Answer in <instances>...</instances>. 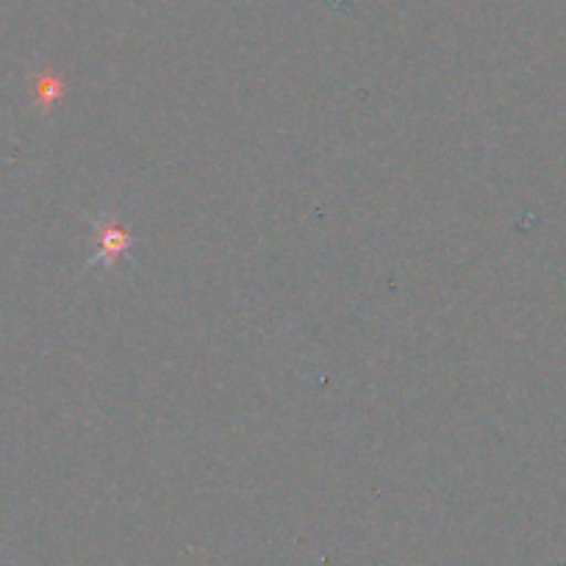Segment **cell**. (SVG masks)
Returning <instances> with one entry per match:
<instances>
[{
	"mask_svg": "<svg viewBox=\"0 0 566 566\" xmlns=\"http://www.w3.org/2000/svg\"><path fill=\"white\" fill-rule=\"evenodd\" d=\"M97 261L101 264H117L119 255L130 248V237L123 228L112 226V222H97Z\"/></svg>",
	"mask_w": 566,
	"mask_h": 566,
	"instance_id": "obj_1",
	"label": "cell"
}]
</instances>
